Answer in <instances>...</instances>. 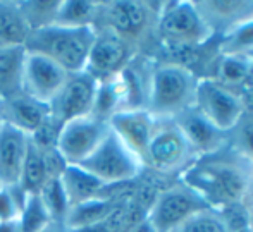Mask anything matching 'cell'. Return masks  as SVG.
Wrapping results in <instances>:
<instances>
[{
	"label": "cell",
	"instance_id": "cell-1",
	"mask_svg": "<svg viewBox=\"0 0 253 232\" xmlns=\"http://www.w3.org/2000/svg\"><path fill=\"white\" fill-rule=\"evenodd\" d=\"M95 40L93 26H50L33 30L28 37L24 48L48 57L59 64L66 73H81L86 67L88 53Z\"/></svg>",
	"mask_w": 253,
	"mask_h": 232
},
{
	"label": "cell",
	"instance_id": "cell-2",
	"mask_svg": "<svg viewBox=\"0 0 253 232\" xmlns=\"http://www.w3.org/2000/svg\"><path fill=\"white\" fill-rule=\"evenodd\" d=\"M198 79L181 64H160L152 71L145 109L157 120L174 119L195 105Z\"/></svg>",
	"mask_w": 253,
	"mask_h": 232
},
{
	"label": "cell",
	"instance_id": "cell-3",
	"mask_svg": "<svg viewBox=\"0 0 253 232\" xmlns=\"http://www.w3.org/2000/svg\"><path fill=\"white\" fill-rule=\"evenodd\" d=\"M183 179L184 186L200 194L210 208L240 205L250 188L247 174L226 162H207L190 167L184 170Z\"/></svg>",
	"mask_w": 253,
	"mask_h": 232
},
{
	"label": "cell",
	"instance_id": "cell-4",
	"mask_svg": "<svg viewBox=\"0 0 253 232\" xmlns=\"http://www.w3.org/2000/svg\"><path fill=\"white\" fill-rule=\"evenodd\" d=\"M78 165L88 170L105 186L134 181L145 169L140 158L117 138V134L110 127L100 145Z\"/></svg>",
	"mask_w": 253,
	"mask_h": 232
},
{
	"label": "cell",
	"instance_id": "cell-5",
	"mask_svg": "<svg viewBox=\"0 0 253 232\" xmlns=\"http://www.w3.org/2000/svg\"><path fill=\"white\" fill-rule=\"evenodd\" d=\"M160 40L169 48H191L205 45L212 30L203 21L195 2H169L157 17Z\"/></svg>",
	"mask_w": 253,
	"mask_h": 232
},
{
	"label": "cell",
	"instance_id": "cell-6",
	"mask_svg": "<svg viewBox=\"0 0 253 232\" xmlns=\"http://www.w3.org/2000/svg\"><path fill=\"white\" fill-rule=\"evenodd\" d=\"M155 12L153 2H134V0H116L98 2L93 28H105L134 46L147 37L152 28Z\"/></svg>",
	"mask_w": 253,
	"mask_h": 232
},
{
	"label": "cell",
	"instance_id": "cell-7",
	"mask_svg": "<svg viewBox=\"0 0 253 232\" xmlns=\"http://www.w3.org/2000/svg\"><path fill=\"white\" fill-rule=\"evenodd\" d=\"M195 109L215 126L220 133H231L245 114V103L233 88L224 86L217 79L205 77L197 83Z\"/></svg>",
	"mask_w": 253,
	"mask_h": 232
},
{
	"label": "cell",
	"instance_id": "cell-8",
	"mask_svg": "<svg viewBox=\"0 0 253 232\" xmlns=\"http://www.w3.org/2000/svg\"><path fill=\"white\" fill-rule=\"evenodd\" d=\"M191 153L195 152L172 119L157 120L145 156V170H152L155 174H170L181 169Z\"/></svg>",
	"mask_w": 253,
	"mask_h": 232
},
{
	"label": "cell",
	"instance_id": "cell-9",
	"mask_svg": "<svg viewBox=\"0 0 253 232\" xmlns=\"http://www.w3.org/2000/svg\"><path fill=\"white\" fill-rule=\"evenodd\" d=\"M209 208L202 196L188 186H172L159 193L147 220L155 232H172L191 215Z\"/></svg>",
	"mask_w": 253,
	"mask_h": 232
},
{
	"label": "cell",
	"instance_id": "cell-10",
	"mask_svg": "<svg viewBox=\"0 0 253 232\" xmlns=\"http://www.w3.org/2000/svg\"><path fill=\"white\" fill-rule=\"evenodd\" d=\"M133 60V46L105 28H95V40L88 53L86 71L98 83L116 77Z\"/></svg>",
	"mask_w": 253,
	"mask_h": 232
},
{
	"label": "cell",
	"instance_id": "cell-11",
	"mask_svg": "<svg viewBox=\"0 0 253 232\" xmlns=\"http://www.w3.org/2000/svg\"><path fill=\"white\" fill-rule=\"evenodd\" d=\"M97 88L98 81L90 76L86 71L69 74L59 93L48 103L50 117L59 126H64L66 122L78 119V117L90 116Z\"/></svg>",
	"mask_w": 253,
	"mask_h": 232
},
{
	"label": "cell",
	"instance_id": "cell-12",
	"mask_svg": "<svg viewBox=\"0 0 253 232\" xmlns=\"http://www.w3.org/2000/svg\"><path fill=\"white\" fill-rule=\"evenodd\" d=\"M109 131V122L97 117L83 116L66 122L57 138V152L69 165H78L91 155Z\"/></svg>",
	"mask_w": 253,
	"mask_h": 232
},
{
	"label": "cell",
	"instance_id": "cell-13",
	"mask_svg": "<svg viewBox=\"0 0 253 232\" xmlns=\"http://www.w3.org/2000/svg\"><path fill=\"white\" fill-rule=\"evenodd\" d=\"M67 76L69 73H66L48 57L24 48L21 90L28 96L48 105L66 83Z\"/></svg>",
	"mask_w": 253,
	"mask_h": 232
},
{
	"label": "cell",
	"instance_id": "cell-14",
	"mask_svg": "<svg viewBox=\"0 0 253 232\" xmlns=\"http://www.w3.org/2000/svg\"><path fill=\"white\" fill-rule=\"evenodd\" d=\"M157 119L147 109L119 110L109 119V127L117 134V138L140 158L145 167L148 143L155 131Z\"/></svg>",
	"mask_w": 253,
	"mask_h": 232
},
{
	"label": "cell",
	"instance_id": "cell-15",
	"mask_svg": "<svg viewBox=\"0 0 253 232\" xmlns=\"http://www.w3.org/2000/svg\"><path fill=\"white\" fill-rule=\"evenodd\" d=\"M50 117V109L45 103L19 91L9 98L0 100V120L21 133L31 134Z\"/></svg>",
	"mask_w": 253,
	"mask_h": 232
},
{
	"label": "cell",
	"instance_id": "cell-16",
	"mask_svg": "<svg viewBox=\"0 0 253 232\" xmlns=\"http://www.w3.org/2000/svg\"><path fill=\"white\" fill-rule=\"evenodd\" d=\"M172 120L179 127V131L186 138L188 145L195 153L212 155L224 143V133H220L215 126H212L195 107L181 112Z\"/></svg>",
	"mask_w": 253,
	"mask_h": 232
},
{
	"label": "cell",
	"instance_id": "cell-17",
	"mask_svg": "<svg viewBox=\"0 0 253 232\" xmlns=\"http://www.w3.org/2000/svg\"><path fill=\"white\" fill-rule=\"evenodd\" d=\"M30 136L16 127L0 124V184L17 186Z\"/></svg>",
	"mask_w": 253,
	"mask_h": 232
},
{
	"label": "cell",
	"instance_id": "cell-18",
	"mask_svg": "<svg viewBox=\"0 0 253 232\" xmlns=\"http://www.w3.org/2000/svg\"><path fill=\"white\" fill-rule=\"evenodd\" d=\"M60 184L66 193L69 206L98 198L102 188L105 186L102 181H98L97 177L91 176L88 170H84L80 165H67L60 176Z\"/></svg>",
	"mask_w": 253,
	"mask_h": 232
},
{
	"label": "cell",
	"instance_id": "cell-19",
	"mask_svg": "<svg viewBox=\"0 0 253 232\" xmlns=\"http://www.w3.org/2000/svg\"><path fill=\"white\" fill-rule=\"evenodd\" d=\"M30 33L19 3L0 0V46H24Z\"/></svg>",
	"mask_w": 253,
	"mask_h": 232
},
{
	"label": "cell",
	"instance_id": "cell-20",
	"mask_svg": "<svg viewBox=\"0 0 253 232\" xmlns=\"http://www.w3.org/2000/svg\"><path fill=\"white\" fill-rule=\"evenodd\" d=\"M195 5H197L198 12L205 23L210 17H213L217 23H226V26L231 24L229 30L253 17V2H222V0H217V2H195Z\"/></svg>",
	"mask_w": 253,
	"mask_h": 232
},
{
	"label": "cell",
	"instance_id": "cell-21",
	"mask_svg": "<svg viewBox=\"0 0 253 232\" xmlns=\"http://www.w3.org/2000/svg\"><path fill=\"white\" fill-rule=\"evenodd\" d=\"M119 203L103 198H93L84 203H80V205H73L69 206V210L66 213L64 227H66V231H74V229H81V227L98 224L102 220H105L109 217V213Z\"/></svg>",
	"mask_w": 253,
	"mask_h": 232
},
{
	"label": "cell",
	"instance_id": "cell-22",
	"mask_svg": "<svg viewBox=\"0 0 253 232\" xmlns=\"http://www.w3.org/2000/svg\"><path fill=\"white\" fill-rule=\"evenodd\" d=\"M24 46H0V100L21 90Z\"/></svg>",
	"mask_w": 253,
	"mask_h": 232
},
{
	"label": "cell",
	"instance_id": "cell-23",
	"mask_svg": "<svg viewBox=\"0 0 253 232\" xmlns=\"http://www.w3.org/2000/svg\"><path fill=\"white\" fill-rule=\"evenodd\" d=\"M98 2L90 0H60L53 24L69 28L93 26Z\"/></svg>",
	"mask_w": 253,
	"mask_h": 232
},
{
	"label": "cell",
	"instance_id": "cell-24",
	"mask_svg": "<svg viewBox=\"0 0 253 232\" xmlns=\"http://www.w3.org/2000/svg\"><path fill=\"white\" fill-rule=\"evenodd\" d=\"M45 181H47V172H45V163L42 152L33 145L28 143L26 156H24L23 169H21L19 177V188L26 194H38L40 189L43 188Z\"/></svg>",
	"mask_w": 253,
	"mask_h": 232
},
{
	"label": "cell",
	"instance_id": "cell-25",
	"mask_svg": "<svg viewBox=\"0 0 253 232\" xmlns=\"http://www.w3.org/2000/svg\"><path fill=\"white\" fill-rule=\"evenodd\" d=\"M217 81L231 88L241 84L253 74V55H227L220 53L217 60Z\"/></svg>",
	"mask_w": 253,
	"mask_h": 232
},
{
	"label": "cell",
	"instance_id": "cell-26",
	"mask_svg": "<svg viewBox=\"0 0 253 232\" xmlns=\"http://www.w3.org/2000/svg\"><path fill=\"white\" fill-rule=\"evenodd\" d=\"M19 3V9L26 19L30 30H40V28L50 26L55 21L57 10H59L60 0H24Z\"/></svg>",
	"mask_w": 253,
	"mask_h": 232
},
{
	"label": "cell",
	"instance_id": "cell-27",
	"mask_svg": "<svg viewBox=\"0 0 253 232\" xmlns=\"http://www.w3.org/2000/svg\"><path fill=\"white\" fill-rule=\"evenodd\" d=\"M50 217H48L47 210H45L43 203H42L38 194H26L24 196V203L21 213L17 217V224H19L21 232H40L50 224Z\"/></svg>",
	"mask_w": 253,
	"mask_h": 232
},
{
	"label": "cell",
	"instance_id": "cell-28",
	"mask_svg": "<svg viewBox=\"0 0 253 232\" xmlns=\"http://www.w3.org/2000/svg\"><path fill=\"white\" fill-rule=\"evenodd\" d=\"M38 196H40L42 203H43L45 210H47L52 222L64 224L66 213H67V210H69V203H67L66 193H64L62 184H60V177L45 181L43 188L40 189Z\"/></svg>",
	"mask_w": 253,
	"mask_h": 232
},
{
	"label": "cell",
	"instance_id": "cell-29",
	"mask_svg": "<svg viewBox=\"0 0 253 232\" xmlns=\"http://www.w3.org/2000/svg\"><path fill=\"white\" fill-rule=\"evenodd\" d=\"M220 53L227 55H253V17L238 24L224 35Z\"/></svg>",
	"mask_w": 253,
	"mask_h": 232
},
{
	"label": "cell",
	"instance_id": "cell-30",
	"mask_svg": "<svg viewBox=\"0 0 253 232\" xmlns=\"http://www.w3.org/2000/svg\"><path fill=\"white\" fill-rule=\"evenodd\" d=\"M172 232H231V229L222 215L209 208L191 215Z\"/></svg>",
	"mask_w": 253,
	"mask_h": 232
},
{
	"label": "cell",
	"instance_id": "cell-31",
	"mask_svg": "<svg viewBox=\"0 0 253 232\" xmlns=\"http://www.w3.org/2000/svg\"><path fill=\"white\" fill-rule=\"evenodd\" d=\"M26 193L21 191L19 186L0 184V222H14L17 220L23 208Z\"/></svg>",
	"mask_w": 253,
	"mask_h": 232
},
{
	"label": "cell",
	"instance_id": "cell-32",
	"mask_svg": "<svg viewBox=\"0 0 253 232\" xmlns=\"http://www.w3.org/2000/svg\"><path fill=\"white\" fill-rule=\"evenodd\" d=\"M231 133H233L238 150L243 155L253 158V112L245 110L243 117H241L240 122L236 124V127Z\"/></svg>",
	"mask_w": 253,
	"mask_h": 232
},
{
	"label": "cell",
	"instance_id": "cell-33",
	"mask_svg": "<svg viewBox=\"0 0 253 232\" xmlns=\"http://www.w3.org/2000/svg\"><path fill=\"white\" fill-rule=\"evenodd\" d=\"M42 156H43L47 179H55V177H60L64 170H66V167L69 165V163L62 158V155L57 152V148L43 150V152H42Z\"/></svg>",
	"mask_w": 253,
	"mask_h": 232
},
{
	"label": "cell",
	"instance_id": "cell-34",
	"mask_svg": "<svg viewBox=\"0 0 253 232\" xmlns=\"http://www.w3.org/2000/svg\"><path fill=\"white\" fill-rule=\"evenodd\" d=\"M67 232H114L112 227L109 226V222L102 220L98 224H93V226H88V227H81V229H74V231H67Z\"/></svg>",
	"mask_w": 253,
	"mask_h": 232
},
{
	"label": "cell",
	"instance_id": "cell-35",
	"mask_svg": "<svg viewBox=\"0 0 253 232\" xmlns=\"http://www.w3.org/2000/svg\"><path fill=\"white\" fill-rule=\"evenodd\" d=\"M126 232H155V229H153L152 224L148 222L147 219H143V220H140V222L134 224V226H131Z\"/></svg>",
	"mask_w": 253,
	"mask_h": 232
},
{
	"label": "cell",
	"instance_id": "cell-36",
	"mask_svg": "<svg viewBox=\"0 0 253 232\" xmlns=\"http://www.w3.org/2000/svg\"><path fill=\"white\" fill-rule=\"evenodd\" d=\"M40 232H67V231H66V227H64V224H60V222H50L47 227H45L43 231H40Z\"/></svg>",
	"mask_w": 253,
	"mask_h": 232
},
{
	"label": "cell",
	"instance_id": "cell-37",
	"mask_svg": "<svg viewBox=\"0 0 253 232\" xmlns=\"http://www.w3.org/2000/svg\"><path fill=\"white\" fill-rule=\"evenodd\" d=\"M247 227L253 232V205L247 210Z\"/></svg>",
	"mask_w": 253,
	"mask_h": 232
},
{
	"label": "cell",
	"instance_id": "cell-38",
	"mask_svg": "<svg viewBox=\"0 0 253 232\" xmlns=\"http://www.w3.org/2000/svg\"><path fill=\"white\" fill-rule=\"evenodd\" d=\"M238 232H252V231L248 229V227H243V229H240V231H238Z\"/></svg>",
	"mask_w": 253,
	"mask_h": 232
},
{
	"label": "cell",
	"instance_id": "cell-39",
	"mask_svg": "<svg viewBox=\"0 0 253 232\" xmlns=\"http://www.w3.org/2000/svg\"><path fill=\"white\" fill-rule=\"evenodd\" d=\"M0 124H2V120H0Z\"/></svg>",
	"mask_w": 253,
	"mask_h": 232
}]
</instances>
